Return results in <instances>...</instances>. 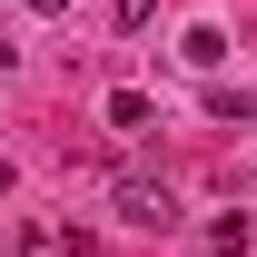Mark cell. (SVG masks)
<instances>
[{
  "mask_svg": "<svg viewBox=\"0 0 257 257\" xmlns=\"http://www.w3.org/2000/svg\"><path fill=\"white\" fill-rule=\"evenodd\" d=\"M119 227H139V237H168V227H178V198H168L159 178H119Z\"/></svg>",
  "mask_w": 257,
  "mask_h": 257,
  "instance_id": "obj_1",
  "label": "cell"
},
{
  "mask_svg": "<svg viewBox=\"0 0 257 257\" xmlns=\"http://www.w3.org/2000/svg\"><path fill=\"white\" fill-rule=\"evenodd\" d=\"M99 119L139 139V128H159V99H149V89H109V99H99Z\"/></svg>",
  "mask_w": 257,
  "mask_h": 257,
  "instance_id": "obj_2",
  "label": "cell"
},
{
  "mask_svg": "<svg viewBox=\"0 0 257 257\" xmlns=\"http://www.w3.org/2000/svg\"><path fill=\"white\" fill-rule=\"evenodd\" d=\"M178 60H188V69H218V60H227V30H218V20H198V30H188V50H178Z\"/></svg>",
  "mask_w": 257,
  "mask_h": 257,
  "instance_id": "obj_3",
  "label": "cell"
},
{
  "mask_svg": "<svg viewBox=\"0 0 257 257\" xmlns=\"http://www.w3.org/2000/svg\"><path fill=\"white\" fill-rule=\"evenodd\" d=\"M257 237H247V218H208V257H247Z\"/></svg>",
  "mask_w": 257,
  "mask_h": 257,
  "instance_id": "obj_4",
  "label": "cell"
},
{
  "mask_svg": "<svg viewBox=\"0 0 257 257\" xmlns=\"http://www.w3.org/2000/svg\"><path fill=\"white\" fill-rule=\"evenodd\" d=\"M109 20H119L128 40H139V30H149V20H159V0H109Z\"/></svg>",
  "mask_w": 257,
  "mask_h": 257,
  "instance_id": "obj_5",
  "label": "cell"
},
{
  "mask_svg": "<svg viewBox=\"0 0 257 257\" xmlns=\"http://www.w3.org/2000/svg\"><path fill=\"white\" fill-rule=\"evenodd\" d=\"M208 109L218 119H257V89H208Z\"/></svg>",
  "mask_w": 257,
  "mask_h": 257,
  "instance_id": "obj_6",
  "label": "cell"
},
{
  "mask_svg": "<svg viewBox=\"0 0 257 257\" xmlns=\"http://www.w3.org/2000/svg\"><path fill=\"white\" fill-rule=\"evenodd\" d=\"M30 10H40V20H60V10H69V0H30Z\"/></svg>",
  "mask_w": 257,
  "mask_h": 257,
  "instance_id": "obj_7",
  "label": "cell"
},
{
  "mask_svg": "<svg viewBox=\"0 0 257 257\" xmlns=\"http://www.w3.org/2000/svg\"><path fill=\"white\" fill-rule=\"evenodd\" d=\"M0 198H10V159H0Z\"/></svg>",
  "mask_w": 257,
  "mask_h": 257,
  "instance_id": "obj_8",
  "label": "cell"
},
{
  "mask_svg": "<svg viewBox=\"0 0 257 257\" xmlns=\"http://www.w3.org/2000/svg\"><path fill=\"white\" fill-rule=\"evenodd\" d=\"M0 79H10V50H0Z\"/></svg>",
  "mask_w": 257,
  "mask_h": 257,
  "instance_id": "obj_9",
  "label": "cell"
}]
</instances>
